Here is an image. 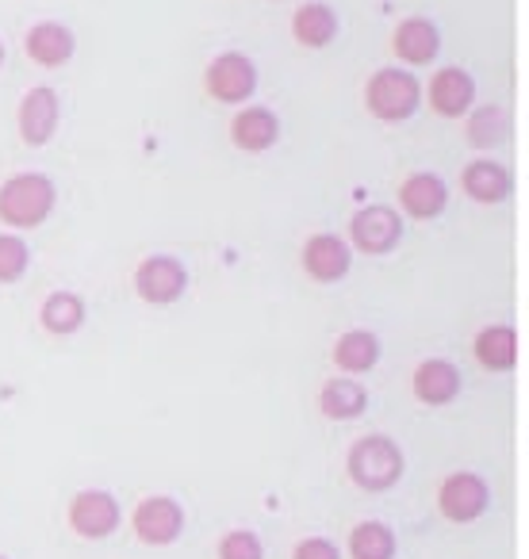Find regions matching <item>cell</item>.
I'll return each instance as SVG.
<instances>
[{
  "label": "cell",
  "instance_id": "6da1fadb",
  "mask_svg": "<svg viewBox=\"0 0 529 559\" xmlns=\"http://www.w3.org/2000/svg\"><path fill=\"white\" fill-rule=\"evenodd\" d=\"M55 211V180L43 173H16L0 188V218L20 230L43 226Z\"/></svg>",
  "mask_w": 529,
  "mask_h": 559
},
{
  "label": "cell",
  "instance_id": "7a4b0ae2",
  "mask_svg": "<svg viewBox=\"0 0 529 559\" xmlns=\"http://www.w3.org/2000/svg\"><path fill=\"white\" fill-rule=\"evenodd\" d=\"M403 475V452L388 437H361L350 449V479L365 490H388Z\"/></svg>",
  "mask_w": 529,
  "mask_h": 559
},
{
  "label": "cell",
  "instance_id": "3957f363",
  "mask_svg": "<svg viewBox=\"0 0 529 559\" xmlns=\"http://www.w3.org/2000/svg\"><path fill=\"white\" fill-rule=\"evenodd\" d=\"M365 104L376 119L384 123H403L419 111L422 104V85L414 73L407 70H380L365 88Z\"/></svg>",
  "mask_w": 529,
  "mask_h": 559
},
{
  "label": "cell",
  "instance_id": "277c9868",
  "mask_svg": "<svg viewBox=\"0 0 529 559\" xmlns=\"http://www.w3.org/2000/svg\"><path fill=\"white\" fill-rule=\"evenodd\" d=\"M208 93L215 96V100L223 104H242L254 96L257 88V70L254 62H249L246 55H238V50H226V55H219L215 62L208 66Z\"/></svg>",
  "mask_w": 529,
  "mask_h": 559
},
{
  "label": "cell",
  "instance_id": "5b68a950",
  "mask_svg": "<svg viewBox=\"0 0 529 559\" xmlns=\"http://www.w3.org/2000/svg\"><path fill=\"white\" fill-rule=\"evenodd\" d=\"M188 288V272L173 257H146L134 272V292H139L146 304H173Z\"/></svg>",
  "mask_w": 529,
  "mask_h": 559
},
{
  "label": "cell",
  "instance_id": "8992f818",
  "mask_svg": "<svg viewBox=\"0 0 529 559\" xmlns=\"http://www.w3.org/2000/svg\"><path fill=\"white\" fill-rule=\"evenodd\" d=\"M180 528H185V513H180V506L165 495L146 498V502H139V510H134V533H139L142 544L165 548V544L177 540Z\"/></svg>",
  "mask_w": 529,
  "mask_h": 559
},
{
  "label": "cell",
  "instance_id": "52a82bcc",
  "mask_svg": "<svg viewBox=\"0 0 529 559\" xmlns=\"http://www.w3.org/2000/svg\"><path fill=\"white\" fill-rule=\"evenodd\" d=\"M491 502V490L480 475L472 472H457L442 483V495H437V506L449 521H475Z\"/></svg>",
  "mask_w": 529,
  "mask_h": 559
},
{
  "label": "cell",
  "instance_id": "ba28073f",
  "mask_svg": "<svg viewBox=\"0 0 529 559\" xmlns=\"http://www.w3.org/2000/svg\"><path fill=\"white\" fill-rule=\"evenodd\" d=\"M70 525L78 536H89V540H101V536L116 533L119 525V502L108 495V490H81L70 506Z\"/></svg>",
  "mask_w": 529,
  "mask_h": 559
},
{
  "label": "cell",
  "instance_id": "9c48e42d",
  "mask_svg": "<svg viewBox=\"0 0 529 559\" xmlns=\"http://www.w3.org/2000/svg\"><path fill=\"white\" fill-rule=\"evenodd\" d=\"M350 238L361 253H388L403 238V218L391 207H365L350 223Z\"/></svg>",
  "mask_w": 529,
  "mask_h": 559
},
{
  "label": "cell",
  "instance_id": "30bf717a",
  "mask_svg": "<svg viewBox=\"0 0 529 559\" xmlns=\"http://www.w3.org/2000/svg\"><path fill=\"white\" fill-rule=\"evenodd\" d=\"M58 127V96L55 88L39 85L20 100V139L27 146H47Z\"/></svg>",
  "mask_w": 529,
  "mask_h": 559
},
{
  "label": "cell",
  "instance_id": "8fae6325",
  "mask_svg": "<svg viewBox=\"0 0 529 559\" xmlns=\"http://www.w3.org/2000/svg\"><path fill=\"white\" fill-rule=\"evenodd\" d=\"M350 264H353V253L338 234H315L304 246V269L311 272L315 280H322V284L342 280L345 272H350Z\"/></svg>",
  "mask_w": 529,
  "mask_h": 559
},
{
  "label": "cell",
  "instance_id": "7c38bea8",
  "mask_svg": "<svg viewBox=\"0 0 529 559\" xmlns=\"http://www.w3.org/2000/svg\"><path fill=\"white\" fill-rule=\"evenodd\" d=\"M472 100H475V81L468 78L465 70H442V73H434V81H430V108L437 111V116H445V119H457V116H465L468 108H472Z\"/></svg>",
  "mask_w": 529,
  "mask_h": 559
},
{
  "label": "cell",
  "instance_id": "4fadbf2b",
  "mask_svg": "<svg viewBox=\"0 0 529 559\" xmlns=\"http://www.w3.org/2000/svg\"><path fill=\"white\" fill-rule=\"evenodd\" d=\"M399 203L414 218H437L449 203V188L437 173H411L399 188Z\"/></svg>",
  "mask_w": 529,
  "mask_h": 559
},
{
  "label": "cell",
  "instance_id": "5bb4252c",
  "mask_svg": "<svg viewBox=\"0 0 529 559\" xmlns=\"http://www.w3.org/2000/svg\"><path fill=\"white\" fill-rule=\"evenodd\" d=\"M73 50H78L73 32L62 24H55V20H43V24H35L32 32H27V58H35L39 66L58 70V66L70 62Z\"/></svg>",
  "mask_w": 529,
  "mask_h": 559
},
{
  "label": "cell",
  "instance_id": "9a60e30c",
  "mask_svg": "<svg viewBox=\"0 0 529 559\" xmlns=\"http://www.w3.org/2000/svg\"><path fill=\"white\" fill-rule=\"evenodd\" d=\"M391 47H396V55L403 58V62L426 66V62H434L437 50H442V35H437V27L430 24V20L411 16V20H403V24L396 27V39H391Z\"/></svg>",
  "mask_w": 529,
  "mask_h": 559
},
{
  "label": "cell",
  "instance_id": "2e32d148",
  "mask_svg": "<svg viewBox=\"0 0 529 559\" xmlns=\"http://www.w3.org/2000/svg\"><path fill=\"white\" fill-rule=\"evenodd\" d=\"M231 139L238 150H249V154H261L269 150L277 139H281V119L269 108H246L234 116L231 123Z\"/></svg>",
  "mask_w": 529,
  "mask_h": 559
},
{
  "label": "cell",
  "instance_id": "e0dca14e",
  "mask_svg": "<svg viewBox=\"0 0 529 559\" xmlns=\"http://www.w3.org/2000/svg\"><path fill=\"white\" fill-rule=\"evenodd\" d=\"M411 388L426 406H445L460 391V372L449 360H422V365L414 368Z\"/></svg>",
  "mask_w": 529,
  "mask_h": 559
},
{
  "label": "cell",
  "instance_id": "ac0fdd59",
  "mask_svg": "<svg viewBox=\"0 0 529 559\" xmlns=\"http://www.w3.org/2000/svg\"><path fill=\"white\" fill-rule=\"evenodd\" d=\"M292 35L299 39V47H327L330 39L338 35V16L330 4L322 0H311V4H299L296 16H292Z\"/></svg>",
  "mask_w": 529,
  "mask_h": 559
},
{
  "label": "cell",
  "instance_id": "d6986e66",
  "mask_svg": "<svg viewBox=\"0 0 529 559\" xmlns=\"http://www.w3.org/2000/svg\"><path fill=\"white\" fill-rule=\"evenodd\" d=\"M460 188L472 195L475 203H498L510 195V173L503 169L498 162H472L460 177Z\"/></svg>",
  "mask_w": 529,
  "mask_h": 559
},
{
  "label": "cell",
  "instance_id": "ffe728a7",
  "mask_svg": "<svg viewBox=\"0 0 529 559\" xmlns=\"http://www.w3.org/2000/svg\"><path fill=\"white\" fill-rule=\"evenodd\" d=\"M475 360L491 372H510L518 360V337L510 326H487L475 337Z\"/></svg>",
  "mask_w": 529,
  "mask_h": 559
},
{
  "label": "cell",
  "instance_id": "44dd1931",
  "mask_svg": "<svg viewBox=\"0 0 529 559\" xmlns=\"http://www.w3.org/2000/svg\"><path fill=\"white\" fill-rule=\"evenodd\" d=\"M319 406H322V414H327V418L350 421V418H357V414H365L368 395H365V388H361V383H353V380H330L327 388H322V395H319Z\"/></svg>",
  "mask_w": 529,
  "mask_h": 559
},
{
  "label": "cell",
  "instance_id": "7402d4cb",
  "mask_svg": "<svg viewBox=\"0 0 529 559\" xmlns=\"http://www.w3.org/2000/svg\"><path fill=\"white\" fill-rule=\"evenodd\" d=\"M376 360H380V342L368 330H350L334 345V365L345 368V372H368Z\"/></svg>",
  "mask_w": 529,
  "mask_h": 559
},
{
  "label": "cell",
  "instance_id": "603a6c76",
  "mask_svg": "<svg viewBox=\"0 0 529 559\" xmlns=\"http://www.w3.org/2000/svg\"><path fill=\"white\" fill-rule=\"evenodd\" d=\"M81 322H85V304H81V296H73V292H55V296L43 304V326H47L50 334H58V337L78 334Z\"/></svg>",
  "mask_w": 529,
  "mask_h": 559
},
{
  "label": "cell",
  "instance_id": "cb8c5ba5",
  "mask_svg": "<svg viewBox=\"0 0 529 559\" xmlns=\"http://www.w3.org/2000/svg\"><path fill=\"white\" fill-rule=\"evenodd\" d=\"M350 551L353 559H391L396 556V536L380 521H365L350 533Z\"/></svg>",
  "mask_w": 529,
  "mask_h": 559
},
{
  "label": "cell",
  "instance_id": "d4e9b609",
  "mask_svg": "<svg viewBox=\"0 0 529 559\" xmlns=\"http://www.w3.org/2000/svg\"><path fill=\"white\" fill-rule=\"evenodd\" d=\"M506 127H510V119H506L503 108H480L468 119V142L475 150H491L506 139Z\"/></svg>",
  "mask_w": 529,
  "mask_h": 559
},
{
  "label": "cell",
  "instance_id": "484cf974",
  "mask_svg": "<svg viewBox=\"0 0 529 559\" xmlns=\"http://www.w3.org/2000/svg\"><path fill=\"white\" fill-rule=\"evenodd\" d=\"M27 261H32V253H27L24 241L16 234H0V284H12V280L24 276Z\"/></svg>",
  "mask_w": 529,
  "mask_h": 559
},
{
  "label": "cell",
  "instance_id": "4316f807",
  "mask_svg": "<svg viewBox=\"0 0 529 559\" xmlns=\"http://www.w3.org/2000/svg\"><path fill=\"white\" fill-rule=\"evenodd\" d=\"M219 559H264V551L254 533L238 528V533H226L223 540H219Z\"/></svg>",
  "mask_w": 529,
  "mask_h": 559
},
{
  "label": "cell",
  "instance_id": "83f0119b",
  "mask_svg": "<svg viewBox=\"0 0 529 559\" xmlns=\"http://www.w3.org/2000/svg\"><path fill=\"white\" fill-rule=\"evenodd\" d=\"M292 559H342V551L330 540H322V536H311V540L296 544V556Z\"/></svg>",
  "mask_w": 529,
  "mask_h": 559
},
{
  "label": "cell",
  "instance_id": "f1b7e54d",
  "mask_svg": "<svg viewBox=\"0 0 529 559\" xmlns=\"http://www.w3.org/2000/svg\"><path fill=\"white\" fill-rule=\"evenodd\" d=\"M0 66H4V43H0Z\"/></svg>",
  "mask_w": 529,
  "mask_h": 559
},
{
  "label": "cell",
  "instance_id": "f546056e",
  "mask_svg": "<svg viewBox=\"0 0 529 559\" xmlns=\"http://www.w3.org/2000/svg\"><path fill=\"white\" fill-rule=\"evenodd\" d=\"M0 559H4V556H0Z\"/></svg>",
  "mask_w": 529,
  "mask_h": 559
}]
</instances>
